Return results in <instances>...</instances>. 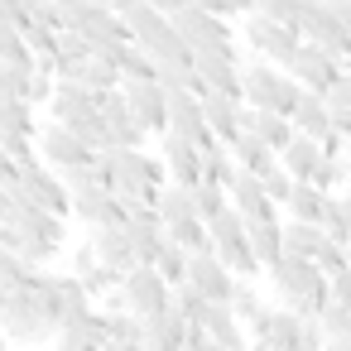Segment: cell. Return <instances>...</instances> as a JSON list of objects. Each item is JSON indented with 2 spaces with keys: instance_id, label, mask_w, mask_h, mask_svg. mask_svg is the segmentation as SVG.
<instances>
[{
  "instance_id": "7c38bea8",
  "label": "cell",
  "mask_w": 351,
  "mask_h": 351,
  "mask_svg": "<svg viewBox=\"0 0 351 351\" xmlns=\"http://www.w3.org/2000/svg\"><path fill=\"white\" fill-rule=\"evenodd\" d=\"M34 145H39V159H49L53 169H68V164H87L97 149H87L63 121H53V125H44L39 135H34Z\"/></svg>"
},
{
  "instance_id": "3957f363",
  "label": "cell",
  "mask_w": 351,
  "mask_h": 351,
  "mask_svg": "<svg viewBox=\"0 0 351 351\" xmlns=\"http://www.w3.org/2000/svg\"><path fill=\"white\" fill-rule=\"evenodd\" d=\"M241 39H245V49H255L260 58H269V63H289V53L298 49V29H289V25H279L274 15H265V10H245L241 15Z\"/></svg>"
},
{
  "instance_id": "30bf717a",
  "label": "cell",
  "mask_w": 351,
  "mask_h": 351,
  "mask_svg": "<svg viewBox=\"0 0 351 351\" xmlns=\"http://www.w3.org/2000/svg\"><path fill=\"white\" fill-rule=\"evenodd\" d=\"M226 197H231V207L245 217V221H279V202L265 193V183H260V173H236L231 183H226Z\"/></svg>"
},
{
  "instance_id": "d590c367",
  "label": "cell",
  "mask_w": 351,
  "mask_h": 351,
  "mask_svg": "<svg viewBox=\"0 0 351 351\" xmlns=\"http://www.w3.org/2000/svg\"><path fill=\"white\" fill-rule=\"evenodd\" d=\"M154 269L164 274V284H169V289H173V284H183V279H188V250H183V245H173V241H164V250H159Z\"/></svg>"
},
{
  "instance_id": "83f0119b",
  "label": "cell",
  "mask_w": 351,
  "mask_h": 351,
  "mask_svg": "<svg viewBox=\"0 0 351 351\" xmlns=\"http://www.w3.org/2000/svg\"><path fill=\"white\" fill-rule=\"evenodd\" d=\"M164 236H169L173 245H183L188 255L212 250V236H207V221H202V217H178V221H169V226H164Z\"/></svg>"
},
{
  "instance_id": "8d00e7d4",
  "label": "cell",
  "mask_w": 351,
  "mask_h": 351,
  "mask_svg": "<svg viewBox=\"0 0 351 351\" xmlns=\"http://www.w3.org/2000/svg\"><path fill=\"white\" fill-rule=\"evenodd\" d=\"M226 303H231V313L241 317V327H245V322H250V317H255V313L265 308V298H260V289H255L250 279H236V284H231V298H226Z\"/></svg>"
},
{
  "instance_id": "603a6c76",
  "label": "cell",
  "mask_w": 351,
  "mask_h": 351,
  "mask_svg": "<svg viewBox=\"0 0 351 351\" xmlns=\"http://www.w3.org/2000/svg\"><path fill=\"white\" fill-rule=\"evenodd\" d=\"M279 236H284V255H303V260H313L317 245L327 241V231H322L317 221H298V217H289V221L279 226Z\"/></svg>"
},
{
  "instance_id": "ffe728a7",
  "label": "cell",
  "mask_w": 351,
  "mask_h": 351,
  "mask_svg": "<svg viewBox=\"0 0 351 351\" xmlns=\"http://www.w3.org/2000/svg\"><path fill=\"white\" fill-rule=\"evenodd\" d=\"M226 154H231V159H236L245 173H269V169L279 164V154H274V149H269L260 135H250V130H241V135L226 145Z\"/></svg>"
},
{
  "instance_id": "ba28073f",
  "label": "cell",
  "mask_w": 351,
  "mask_h": 351,
  "mask_svg": "<svg viewBox=\"0 0 351 351\" xmlns=\"http://www.w3.org/2000/svg\"><path fill=\"white\" fill-rule=\"evenodd\" d=\"M121 87H125V101H130L135 121H140L149 135L169 130V92L159 87V77H125Z\"/></svg>"
},
{
  "instance_id": "f546056e",
  "label": "cell",
  "mask_w": 351,
  "mask_h": 351,
  "mask_svg": "<svg viewBox=\"0 0 351 351\" xmlns=\"http://www.w3.org/2000/svg\"><path fill=\"white\" fill-rule=\"evenodd\" d=\"M68 130L87 145V149H106V116L92 106V111H82V116H73L68 121Z\"/></svg>"
},
{
  "instance_id": "8992f818",
  "label": "cell",
  "mask_w": 351,
  "mask_h": 351,
  "mask_svg": "<svg viewBox=\"0 0 351 351\" xmlns=\"http://www.w3.org/2000/svg\"><path fill=\"white\" fill-rule=\"evenodd\" d=\"M121 289H125V308L130 313H159V308H169L173 303V289L164 284V274L154 269V265H130L125 269V279H121Z\"/></svg>"
},
{
  "instance_id": "7bdbcfd3",
  "label": "cell",
  "mask_w": 351,
  "mask_h": 351,
  "mask_svg": "<svg viewBox=\"0 0 351 351\" xmlns=\"http://www.w3.org/2000/svg\"><path fill=\"white\" fill-rule=\"evenodd\" d=\"M173 308H178L188 322H202V313H207V298H202V289H193V284L183 279V284H173Z\"/></svg>"
},
{
  "instance_id": "11a10c76",
  "label": "cell",
  "mask_w": 351,
  "mask_h": 351,
  "mask_svg": "<svg viewBox=\"0 0 351 351\" xmlns=\"http://www.w3.org/2000/svg\"><path fill=\"white\" fill-rule=\"evenodd\" d=\"M101 5H106V10H116V15H125V10L135 5V0H101Z\"/></svg>"
},
{
  "instance_id": "f5cc1de1",
  "label": "cell",
  "mask_w": 351,
  "mask_h": 351,
  "mask_svg": "<svg viewBox=\"0 0 351 351\" xmlns=\"http://www.w3.org/2000/svg\"><path fill=\"white\" fill-rule=\"evenodd\" d=\"M149 5H154L159 15H178V10L188 5V0H149Z\"/></svg>"
},
{
  "instance_id": "1f68e13d",
  "label": "cell",
  "mask_w": 351,
  "mask_h": 351,
  "mask_svg": "<svg viewBox=\"0 0 351 351\" xmlns=\"http://www.w3.org/2000/svg\"><path fill=\"white\" fill-rule=\"evenodd\" d=\"M106 313V308H101ZM145 337V317L140 313H130V308H116V313H106V341H140Z\"/></svg>"
},
{
  "instance_id": "484cf974",
  "label": "cell",
  "mask_w": 351,
  "mask_h": 351,
  "mask_svg": "<svg viewBox=\"0 0 351 351\" xmlns=\"http://www.w3.org/2000/svg\"><path fill=\"white\" fill-rule=\"evenodd\" d=\"M82 111H92V92H87V87H77V82H53L49 116L68 125V121H73V116H82Z\"/></svg>"
},
{
  "instance_id": "f35d334b",
  "label": "cell",
  "mask_w": 351,
  "mask_h": 351,
  "mask_svg": "<svg viewBox=\"0 0 351 351\" xmlns=\"http://www.w3.org/2000/svg\"><path fill=\"white\" fill-rule=\"evenodd\" d=\"M77 279L87 284V293H92V303H97V298H106V293L125 279V269H116V265H101V260H97V265H92L87 274H77Z\"/></svg>"
},
{
  "instance_id": "c3c4849f",
  "label": "cell",
  "mask_w": 351,
  "mask_h": 351,
  "mask_svg": "<svg viewBox=\"0 0 351 351\" xmlns=\"http://www.w3.org/2000/svg\"><path fill=\"white\" fill-rule=\"evenodd\" d=\"M327 298H332V303H341V308H351V269L327 274Z\"/></svg>"
},
{
  "instance_id": "d4e9b609",
  "label": "cell",
  "mask_w": 351,
  "mask_h": 351,
  "mask_svg": "<svg viewBox=\"0 0 351 351\" xmlns=\"http://www.w3.org/2000/svg\"><path fill=\"white\" fill-rule=\"evenodd\" d=\"M245 241H250V250H255V260H260V274L284 255V236H279V221H245Z\"/></svg>"
},
{
  "instance_id": "f907efd6",
  "label": "cell",
  "mask_w": 351,
  "mask_h": 351,
  "mask_svg": "<svg viewBox=\"0 0 351 351\" xmlns=\"http://www.w3.org/2000/svg\"><path fill=\"white\" fill-rule=\"evenodd\" d=\"M97 265V250H92V241L87 245H73V274H87Z\"/></svg>"
},
{
  "instance_id": "bcb514c9",
  "label": "cell",
  "mask_w": 351,
  "mask_h": 351,
  "mask_svg": "<svg viewBox=\"0 0 351 351\" xmlns=\"http://www.w3.org/2000/svg\"><path fill=\"white\" fill-rule=\"evenodd\" d=\"M193 5H202V10H212V15H221V20H241L255 0H193Z\"/></svg>"
},
{
  "instance_id": "ab89813d",
  "label": "cell",
  "mask_w": 351,
  "mask_h": 351,
  "mask_svg": "<svg viewBox=\"0 0 351 351\" xmlns=\"http://www.w3.org/2000/svg\"><path fill=\"white\" fill-rule=\"evenodd\" d=\"M317 332H322V341L327 337H351V308H341V303H322L317 308Z\"/></svg>"
},
{
  "instance_id": "7dc6e473",
  "label": "cell",
  "mask_w": 351,
  "mask_h": 351,
  "mask_svg": "<svg viewBox=\"0 0 351 351\" xmlns=\"http://www.w3.org/2000/svg\"><path fill=\"white\" fill-rule=\"evenodd\" d=\"M260 183H265V193H269V197H274V202L284 207V197H289V188H293V178H289V173H284V169L274 164L269 173H260Z\"/></svg>"
},
{
  "instance_id": "7402d4cb",
  "label": "cell",
  "mask_w": 351,
  "mask_h": 351,
  "mask_svg": "<svg viewBox=\"0 0 351 351\" xmlns=\"http://www.w3.org/2000/svg\"><path fill=\"white\" fill-rule=\"evenodd\" d=\"M317 159H322V145H317L313 135H293V140L279 149V169H284L289 178H313Z\"/></svg>"
},
{
  "instance_id": "9c48e42d",
  "label": "cell",
  "mask_w": 351,
  "mask_h": 351,
  "mask_svg": "<svg viewBox=\"0 0 351 351\" xmlns=\"http://www.w3.org/2000/svg\"><path fill=\"white\" fill-rule=\"evenodd\" d=\"M53 346L58 351H101L106 346V313L92 303L82 313H68L53 332Z\"/></svg>"
},
{
  "instance_id": "4316f807",
  "label": "cell",
  "mask_w": 351,
  "mask_h": 351,
  "mask_svg": "<svg viewBox=\"0 0 351 351\" xmlns=\"http://www.w3.org/2000/svg\"><path fill=\"white\" fill-rule=\"evenodd\" d=\"M212 255H217L236 279H255V274H260V260H255V250H250V241H245V236H236V241H217V245H212Z\"/></svg>"
},
{
  "instance_id": "7a4b0ae2",
  "label": "cell",
  "mask_w": 351,
  "mask_h": 351,
  "mask_svg": "<svg viewBox=\"0 0 351 351\" xmlns=\"http://www.w3.org/2000/svg\"><path fill=\"white\" fill-rule=\"evenodd\" d=\"M298 92H303V87H298L284 68H274L269 58L241 68V101H245V106H269V111L289 116L293 101H298Z\"/></svg>"
},
{
  "instance_id": "6da1fadb",
  "label": "cell",
  "mask_w": 351,
  "mask_h": 351,
  "mask_svg": "<svg viewBox=\"0 0 351 351\" xmlns=\"http://www.w3.org/2000/svg\"><path fill=\"white\" fill-rule=\"evenodd\" d=\"M265 279H269L274 298L284 308H293L298 317H317V308L327 303V274L313 260H303V255H279L265 269Z\"/></svg>"
},
{
  "instance_id": "8fae6325",
  "label": "cell",
  "mask_w": 351,
  "mask_h": 351,
  "mask_svg": "<svg viewBox=\"0 0 351 351\" xmlns=\"http://www.w3.org/2000/svg\"><path fill=\"white\" fill-rule=\"evenodd\" d=\"M20 183H25L29 202H39L44 212H53V217H73V202H68V183L58 178V169L29 164V169L20 173Z\"/></svg>"
},
{
  "instance_id": "9f6ffc18",
  "label": "cell",
  "mask_w": 351,
  "mask_h": 351,
  "mask_svg": "<svg viewBox=\"0 0 351 351\" xmlns=\"http://www.w3.org/2000/svg\"><path fill=\"white\" fill-rule=\"evenodd\" d=\"M346 269H351V245H346Z\"/></svg>"
},
{
  "instance_id": "9a60e30c",
  "label": "cell",
  "mask_w": 351,
  "mask_h": 351,
  "mask_svg": "<svg viewBox=\"0 0 351 351\" xmlns=\"http://www.w3.org/2000/svg\"><path fill=\"white\" fill-rule=\"evenodd\" d=\"M145 351H183V341H188V317L169 303V308H159V313H145Z\"/></svg>"
},
{
  "instance_id": "b9f144b4",
  "label": "cell",
  "mask_w": 351,
  "mask_h": 351,
  "mask_svg": "<svg viewBox=\"0 0 351 351\" xmlns=\"http://www.w3.org/2000/svg\"><path fill=\"white\" fill-rule=\"evenodd\" d=\"M313 183H317L322 193H341V188H346V164H341L337 154H322L317 169H313Z\"/></svg>"
},
{
  "instance_id": "f6af8a7d",
  "label": "cell",
  "mask_w": 351,
  "mask_h": 351,
  "mask_svg": "<svg viewBox=\"0 0 351 351\" xmlns=\"http://www.w3.org/2000/svg\"><path fill=\"white\" fill-rule=\"evenodd\" d=\"M313 265H317L322 274H337V269H346V245L327 236V241L317 245V255H313Z\"/></svg>"
},
{
  "instance_id": "52a82bcc",
  "label": "cell",
  "mask_w": 351,
  "mask_h": 351,
  "mask_svg": "<svg viewBox=\"0 0 351 351\" xmlns=\"http://www.w3.org/2000/svg\"><path fill=\"white\" fill-rule=\"evenodd\" d=\"M284 73L298 82V87H308V92H327L332 82H337V73H341V63L337 58H327L317 44H308V39H298V49L289 53V63H284Z\"/></svg>"
},
{
  "instance_id": "2e32d148",
  "label": "cell",
  "mask_w": 351,
  "mask_h": 351,
  "mask_svg": "<svg viewBox=\"0 0 351 351\" xmlns=\"http://www.w3.org/2000/svg\"><path fill=\"white\" fill-rule=\"evenodd\" d=\"M193 73L202 82V92H226L241 101V63L236 58H221V53H193ZM197 92V97H202Z\"/></svg>"
},
{
  "instance_id": "ee69618b",
  "label": "cell",
  "mask_w": 351,
  "mask_h": 351,
  "mask_svg": "<svg viewBox=\"0 0 351 351\" xmlns=\"http://www.w3.org/2000/svg\"><path fill=\"white\" fill-rule=\"evenodd\" d=\"M303 5H308V0H255V10L274 15V20H279V25H289V29H298V20H303Z\"/></svg>"
},
{
  "instance_id": "f1b7e54d",
  "label": "cell",
  "mask_w": 351,
  "mask_h": 351,
  "mask_svg": "<svg viewBox=\"0 0 351 351\" xmlns=\"http://www.w3.org/2000/svg\"><path fill=\"white\" fill-rule=\"evenodd\" d=\"M0 63H20V68H34V53L20 34V25H10L5 15H0Z\"/></svg>"
},
{
  "instance_id": "e0dca14e",
  "label": "cell",
  "mask_w": 351,
  "mask_h": 351,
  "mask_svg": "<svg viewBox=\"0 0 351 351\" xmlns=\"http://www.w3.org/2000/svg\"><path fill=\"white\" fill-rule=\"evenodd\" d=\"M197 101H202L207 130H212L221 145H231V140L241 135V106H245V101H236V97H226V92H202Z\"/></svg>"
},
{
  "instance_id": "d6a6232c",
  "label": "cell",
  "mask_w": 351,
  "mask_h": 351,
  "mask_svg": "<svg viewBox=\"0 0 351 351\" xmlns=\"http://www.w3.org/2000/svg\"><path fill=\"white\" fill-rule=\"evenodd\" d=\"M5 130H20V135H39V125H34V106H29V101H20V97L0 101V135H5Z\"/></svg>"
},
{
  "instance_id": "44dd1931",
  "label": "cell",
  "mask_w": 351,
  "mask_h": 351,
  "mask_svg": "<svg viewBox=\"0 0 351 351\" xmlns=\"http://www.w3.org/2000/svg\"><path fill=\"white\" fill-rule=\"evenodd\" d=\"M92 250H97L101 265H116V269H130L135 265V250H130L125 226H92Z\"/></svg>"
},
{
  "instance_id": "836d02e7",
  "label": "cell",
  "mask_w": 351,
  "mask_h": 351,
  "mask_svg": "<svg viewBox=\"0 0 351 351\" xmlns=\"http://www.w3.org/2000/svg\"><path fill=\"white\" fill-rule=\"evenodd\" d=\"M226 202H231V197H226V188H221V183H212V178H197V183H193V212H197L202 221H207V217H217Z\"/></svg>"
},
{
  "instance_id": "e575fe53",
  "label": "cell",
  "mask_w": 351,
  "mask_h": 351,
  "mask_svg": "<svg viewBox=\"0 0 351 351\" xmlns=\"http://www.w3.org/2000/svg\"><path fill=\"white\" fill-rule=\"evenodd\" d=\"M53 289H58L63 317H68V313H82V308H92V293H87V284H82L77 274H53Z\"/></svg>"
},
{
  "instance_id": "60d3db41",
  "label": "cell",
  "mask_w": 351,
  "mask_h": 351,
  "mask_svg": "<svg viewBox=\"0 0 351 351\" xmlns=\"http://www.w3.org/2000/svg\"><path fill=\"white\" fill-rule=\"evenodd\" d=\"M29 77L34 68H20V63H0V101H10V97H29Z\"/></svg>"
},
{
  "instance_id": "74e56055",
  "label": "cell",
  "mask_w": 351,
  "mask_h": 351,
  "mask_svg": "<svg viewBox=\"0 0 351 351\" xmlns=\"http://www.w3.org/2000/svg\"><path fill=\"white\" fill-rule=\"evenodd\" d=\"M207 236H212V245H217V241H236V236H245V217L226 202L217 217H207Z\"/></svg>"
},
{
  "instance_id": "cb8c5ba5",
  "label": "cell",
  "mask_w": 351,
  "mask_h": 351,
  "mask_svg": "<svg viewBox=\"0 0 351 351\" xmlns=\"http://www.w3.org/2000/svg\"><path fill=\"white\" fill-rule=\"evenodd\" d=\"M322 202H327V193H322L313 178H293V188H289V197H284V212L298 217V221H317V217H322Z\"/></svg>"
},
{
  "instance_id": "4fadbf2b",
  "label": "cell",
  "mask_w": 351,
  "mask_h": 351,
  "mask_svg": "<svg viewBox=\"0 0 351 351\" xmlns=\"http://www.w3.org/2000/svg\"><path fill=\"white\" fill-rule=\"evenodd\" d=\"M159 159H164V169H169V178L173 183H197L202 178V154H197V145L193 140H183V135H173V130H159Z\"/></svg>"
},
{
  "instance_id": "6f0895ef",
  "label": "cell",
  "mask_w": 351,
  "mask_h": 351,
  "mask_svg": "<svg viewBox=\"0 0 351 351\" xmlns=\"http://www.w3.org/2000/svg\"><path fill=\"white\" fill-rule=\"evenodd\" d=\"M346 188H351V173H346Z\"/></svg>"
},
{
  "instance_id": "d6986e66",
  "label": "cell",
  "mask_w": 351,
  "mask_h": 351,
  "mask_svg": "<svg viewBox=\"0 0 351 351\" xmlns=\"http://www.w3.org/2000/svg\"><path fill=\"white\" fill-rule=\"evenodd\" d=\"M289 121H293V130L298 135H313V140H322L327 130H332V121H327V101H322V92H298V101H293V111H289Z\"/></svg>"
},
{
  "instance_id": "277c9868",
  "label": "cell",
  "mask_w": 351,
  "mask_h": 351,
  "mask_svg": "<svg viewBox=\"0 0 351 351\" xmlns=\"http://www.w3.org/2000/svg\"><path fill=\"white\" fill-rule=\"evenodd\" d=\"M0 332H5L10 341H20V346H44L58 327H49V322L34 313L29 289H5V308H0Z\"/></svg>"
},
{
  "instance_id": "ac0fdd59",
  "label": "cell",
  "mask_w": 351,
  "mask_h": 351,
  "mask_svg": "<svg viewBox=\"0 0 351 351\" xmlns=\"http://www.w3.org/2000/svg\"><path fill=\"white\" fill-rule=\"evenodd\" d=\"M202 332H207L221 351H250V337H245L241 317L231 313V303H207V313H202Z\"/></svg>"
},
{
  "instance_id": "681fc988",
  "label": "cell",
  "mask_w": 351,
  "mask_h": 351,
  "mask_svg": "<svg viewBox=\"0 0 351 351\" xmlns=\"http://www.w3.org/2000/svg\"><path fill=\"white\" fill-rule=\"evenodd\" d=\"M0 15L25 29V25H29V0H0Z\"/></svg>"
},
{
  "instance_id": "db71d44e",
  "label": "cell",
  "mask_w": 351,
  "mask_h": 351,
  "mask_svg": "<svg viewBox=\"0 0 351 351\" xmlns=\"http://www.w3.org/2000/svg\"><path fill=\"white\" fill-rule=\"evenodd\" d=\"M322 351H351V337H327Z\"/></svg>"
},
{
  "instance_id": "4dcf8cb0",
  "label": "cell",
  "mask_w": 351,
  "mask_h": 351,
  "mask_svg": "<svg viewBox=\"0 0 351 351\" xmlns=\"http://www.w3.org/2000/svg\"><path fill=\"white\" fill-rule=\"evenodd\" d=\"M145 125L135 121V111H121V116H111L106 121V149H116V145H145Z\"/></svg>"
},
{
  "instance_id": "5bb4252c",
  "label": "cell",
  "mask_w": 351,
  "mask_h": 351,
  "mask_svg": "<svg viewBox=\"0 0 351 351\" xmlns=\"http://www.w3.org/2000/svg\"><path fill=\"white\" fill-rule=\"evenodd\" d=\"M188 284H193V289H202V298H207V303H226V298H231L236 274H231L212 250H202V255H188Z\"/></svg>"
},
{
  "instance_id": "5b68a950",
  "label": "cell",
  "mask_w": 351,
  "mask_h": 351,
  "mask_svg": "<svg viewBox=\"0 0 351 351\" xmlns=\"http://www.w3.org/2000/svg\"><path fill=\"white\" fill-rule=\"evenodd\" d=\"M169 130L183 135V140H193L197 154H207V149L221 145V140L207 130V121H202V101H197V92H188V87L169 92Z\"/></svg>"
},
{
  "instance_id": "816d5d0a",
  "label": "cell",
  "mask_w": 351,
  "mask_h": 351,
  "mask_svg": "<svg viewBox=\"0 0 351 351\" xmlns=\"http://www.w3.org/2000/svg\"><path fill=\"white\" fill-rule=\"evenodd\" d=\"M327 10L337 15V25H341V29H351V0H327Z\"/></svg>"
}]
</instances>
